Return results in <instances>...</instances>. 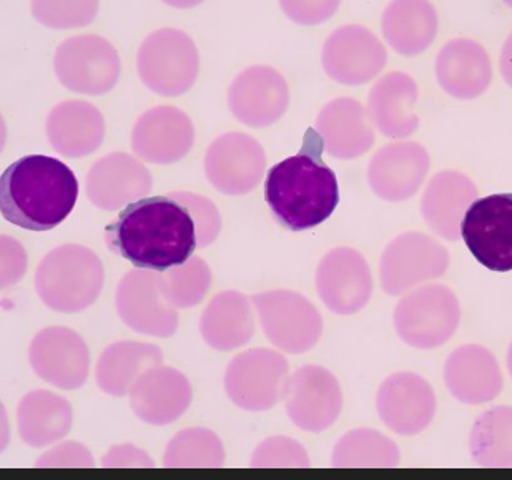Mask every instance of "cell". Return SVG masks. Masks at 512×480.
I'll return each instance as SVG.
<instances>
[{"label":"cell","mask_w":512,"mask_h":480,"mask_svg":"<svg viewBox=\"0 0 512 480\" xmlns=\"http://www.w3.org/2000/svg\"><path fill=\"white\" fill-rule=\"evenodd\" d=\"M105 243L138 270L165 273L185 265L198 248L192 213L170 196L133 201L105 228Z\"/></svg>","instance_id":"cell-1"},{"label":"cell","mask_w":512,"mask_h":480,"mask_svg":"<svg viewBox=\"0 0 512 480\" xmlns=\"http://www.w3.org/2000/svg\"><path fill=\"white\" fill-rule=\"evenodd\" d=\"M323 152V138L310 127L300 152L268 170L265 200L286 230H311L328 220L340 203L338 180L323 162Z\"/></svg>","instance_id":"cell-2"},{"label":"cell","mask_w":512,"mask_h":480,"mask_svg":"<svg viewBox=\"0 0 512 480\" xmlns=\"http://www.w3.org/2000/svg\"><path fill=\"white\" fill-rule=\"evenodd\" d=\"M77 196L75 173L45 155L22 157L0 177L2 218L24 230H54L72 213Z\"/></svg>","instance_id":"cell-3"},{"label":"cell","mask_w":512,"mask_h":480,"mask_svg":"<svg viewBox=\"0 0 512 480\" xmlns=\"http://www.w3.org/2000/svg\"><path fill=\"white\" fill-rule=\"evenodd\" d=\"M105 271L99 256L87 246H57L35 271V291L42 303L57 313H80L97 301Z\"/></svg>","instance_id":"cell-4"},{"label":"cell","mask_w":512,"mask_h":480,"mask_svg":"<svg viewBox=\"0 0 512 480\" xmlns=\"http://www.w3.org/2000/svg\"><path fill=\"white\" fill-rule=\"evenodd\" d=\"M200 59L190 35L178 29H158L137 52V72L147 89L162 97H177L197 82Z\"/></svg>","instance_id":"cell-5"},{"label":"cell","mask_w":512,"mask_h":480,"mask_svg":"<svg viewBox=\"0 0 512 480\" xmlns=\"http://www.w3.org/2000/svg\"><path fill=\"white\" fill-rule=\"evenodd\" d=\"M461 321L456 294L443 285L411 289L394 309V328L404 343L416 349H436L453 338Z\"/></svg>","instance_id":"cell-6"},{"label":"cell","mask_w":512,"mask_h":480,"mask_svg":"<svg viewBox=\"0 0 512 480\" xmlns=\"http://www.w3.org/2000/svg\"><path fill=\"white\" fill-rule=\"evenodd\" d=\"M266 338L283 353H308L323 334V318L315 304L290 289H271L253 294Z\"/></svg>","instance_id":"cell-7"},{"label":"cell","mask_w":512,"mask_h":480,"mask_svg":"<svg viewBox=\"0 0 512 480\" xmlns=\"http://www.w3.org/2000/svg\"><path fill=\"white\" fill-rule=\"evenodd\" d=\"M120 69L117 50L100 35H75L55 50V75L75 94H107L119 82Z\"/></svg>","instance_id":"cell-8"},{"label":"cell","mask_w":512,"mask_h":480,"mask_svg":"<svg viewBox=\"0 0 512 480\" xmlns=\"http://www.w3.org/2000/svg\"><path fill=\"white\" fill-rule=\"evenodd\" d=\"M449 251L429 235L408 231L396 236L380 260L381 288L388 296H401L424 281L436 280L448 271Z\"/></svg>","instance_id":"cell-9"},{"label":"cell","mask_w":512,"mask_h":480,"mask_svg":"<svg viewBox=\"0 0 512 480\" xmlns=\"http://www.w3.org/2000/svg\"><path fill=\"white\" fill-rule=\"evenodd\" d=\"M288 361L273 349H248L228 364L225 391L243 411L263 412L283 399Z\"/></svg>","instance_id":"cell-10"},{"label":"cell","mask_w":512,"mask_h":480,"mask_svg":"<svg viewBox=\"0 0 512 480\" xmlns=\"http://www.w3.org/2000/svg\"><path fill=\"white\" fill-rule=\"evenodd\" d=\"M461 238L484 268L512 271V193L474 201L461 221Z\"/></svg>","instance_id":"cell-11"},{"label":"cell","mask_w":512,"mask_h":480,"mask_svg":"<svg viewBox=\"0 0 512 480\" xmlns=\"http://www.w3.org/2000/svg\"><path fill=\"white\" fill-rule=\"evenodd\" d=\"M286 414L306 432H323L343 411V392L338 379L326 368L306 364L290 374L283 399Z\"/></svg>","instance_id":"cell-12"},{"label":"cell","mask_w":512,"mask_h":480,"mask_svg":"<svg viewBox=\"0 0 512 480\" xmlns=\"http://www.w3.org/2000/svg\"><path fill=\"white\" fill-rule=\"evenodd\" d=\"M205 175L223 195L253 192L266 170V153L247 133L230 132L213 140L205 153Z\"/></svg>","instance_id":"cell-13"},{"label":"cell","mask_w":512,"mask_h":480,"mask_svg":"<svg viewBox=\"0 0 512 480\" xmlns=\"http://www.w3.org/2000/svg\"><path fill=\"white\" fill-rule=\"evenodd\" d=\"M115 308L125 326L135 333L170 338L177 331V308L163 296L157 271H128L117 286Z\"/></svg>","instance_id":"cell-14"},{"label":"cell","mask_w":512,"mask_h":480,"mask_svg":"<svg viewBox=\"0 0 512 480\" xmlns=\"http://www.w3.org/2000/svg\"><path fill=\"white\" fill-rule=\"evenodd\" d=\"M323 69L341 85L358 87L380 75L388 62L383 42L363 25L348 24L333 30L323 45Z\"/></svg>","instance_id":"cell-15"},{"label":"cell","mask_w":512,"mask_h":480,"mask_svg":"<svg viewBox=\"0 0 512 480\" xmlns=\"http://www.w3.org/2000/svg\"><path fill=\"white\" fill-rule=\"evenodd\" d=\"M316 291L326 308L350 316L365 308L373 294V276L365 256L353 248H335L316 268Z\"/></svg>","instance_id":"cell-16"},{"label":"cell","mask_w":512,"mask_h":480,"mask_svg":"<svg viewBox=\"0 0 512 480\" xmlns=\"http://www.w3.org/2000/svg\"><path fill=\"white\" fill-rule=\"evenodd\" d=\"M29 361L40 379L64 391L80 389L89 378V348L79 333L64 326H50L35 334Z\"/></svg>","instance_id":"cell-17"},{"label":"cell","mask_w":512,"mask_h":480,"mask_svg":"<svg viewBox=\"0 0 512 480\" xmlns=\"http://www.w3.org/2000/svg\"><path fill=\"white\" fill-rule=\"evenodd\" d=\"M288 105V82L268 65L248 67L228 87L230 112L247 127H270L285 115Z\"/></svg>","instance_id":"cell-18"},{"label":"cell","mask_w":512,"mask_h":480,"mask_svg":"<svg viewBox=\"0 0 512 480\" xmlns=\"http://www.w3.org/2000/svg\"><path fill=\"white\" fill-rule=\"evenodd\" d=\"M130 143L138 160L153 165H172L192 150L195 127L180 108L160 105L137 118Z\"/></svg>","instance_id":"cell-19"},{"label":"cell","mask_w":512,"mask_h":480,"mask_svg":"<svg viewBox=\"0 0 512 480\" xmlns=\"http://www.w3.org/2000/svg\"><path fill=\"white\" fill-rule=\"evenodd\" d=\"M433 387L414 373L384 379L376 394V411L384 426L399 436H416L428 429L436 414Z\"/></svg>","instance_id":"cell-20"},{"label":"cell","mask_w":512,"mask_h":480,"mask_svg":"<svg viewBox=\"0 0 512 480\" xmlns=\"http://www.w3.org/2000/svg\"><path fill=\"white\" fill-rule=\"evenodd\" d=\"M87 196L100 210L115 211L152 192V173L138 158L124 152L105 155L90 167Z\"/></svg>","instance_id":"cell-21"},{"label":"cell","mask_w":512,"mask_h":480,"mask_svg":"<svg viewBox=\"0 0 512 480\" xmlns=\"http://www.w3.org/2000/svg\"><path fill=\"white\" fill-rule=\"evenodd\" d=\"M429 172V153L421 143L393 142L371 158L368 183L381 200L399 203L418 193Z\"/></svg>","instance_id":"cell-22"},{"label":"cell","mask_w":512,"mask_h":480,"mask_svg":"<svg viewBox=\"0 0 512 480\" xmlns=\"http://www.w3.org/2000/svg\"><path fill=\"white\" fill-rule=\"evenodd\" d=\"M192 396L187 376L163 364L145 371L128 392L133 414L150 426H167L180 419Z\"/></svg>","instance_id":"cell-23"},{"label":"cell","mask_w":512,"mask_h":480,"mask_svg":"<svg viewBox=\"0 0 512 480\" xmlns=\"http://www.w3.org/2000/svg\"><path fill=\"white\" fill-rule=\"evenodd\" d=\"M444 383L459 402L481 406L503 392L504 378L498 359L479 344H464L449 354Z\"/></svg>","instance_id":"cell-24"},{"label":"cell","mask_w":512,"mask_h":480,"mask_svg":"<svg viewBox=\"0 0 512 480\" xmlns=\"http://www.w3.org/2000/svg\"><path fill=\"white\" fill-rule=\"evenodd\" d=\"M328 155L353 160L370 152L375 145V127L368 108L350 97L335 98L318 113L315 123Z\"/></svg>","instance_id":"cell-25"},{"label":"cell","mask_w":512,"mask_h":480,"mask_svg":"<svg viewBox=\"0 0 512 480\" xmlns=\"http://www.w3.org/2000/svg\"><path fill=\"white\" fill-rule=\"evenodd\" d=\"M436 79L451 97L473 100L489 89L493 65L486 49L476 40H449L436 57Z\"/></svg>","instance_id":"cell-26"},{"label":"cell","mask_w":512,"mask_h":480,"mask_svg":"<svg viewBox=\"0 0 512 480\" xmlns=\"http://www.w3.org/2000/svg\"><path fill=\"white\" fill-rule=\"evenodd\" d=\"M45 132L52 148L62 157H87L104 143V115L85 100H65L50 110Z\"/></svg>","instance_id":"cell-27"},{"label":"cell","mask_w":512,"mask_h":480,"mask_svg":"<svg viewBox=\"0 0 512 480\" xmlns=\"http://www.w3.org/2000/svg\"><path fill=\"white\" fill-rule=\"evenodd\" d=\"M478 195V187L464 173L456 170L436 173L421 200L426 225L444 240H459L461 221Z\"/></svg>","instance_id":"cell-28"},{"label":"cell","mask_w":512,"mask_h":480,"mask_svg":"<svg viewBox=\"0 0 512 480\" xmlns=\"http://www.w3.org/2000/svg\"><path fill=\"white\" fill-rule=\"evenodd\" d=\"M418 97V85L411 75L404 72L384 75L373 85L368 97V115L373 127L393 140L411 137L419 125L414 112Z\"/></svg>","instance_id":"cell-29"},{"label":"cell","mask_w":512,"mask_h":480,"mask_svg":"<svg viewBox=\"0 0 512 480\" xmlns=\"http://www.w3.org/2000/svg\"><path fill=\"white\" fill-rule=\"evenodd\" d=\"M252 299L240 291H223L208 303L200 319V333L215 351L242 348L255 334Z\"/></svg>","instance_id":"cell-30"},{"label":"cell","mask_w":512,"mask_h":480,"mask_svg":"<svg viewBox=\"0 0 512 480\" xmlns=\"http://www.w3.org/2000/svg\"><path fill=\"white\" fill-rule=\"evenodd\" d=\"M72 421L74 412L70 402L44 389L25 394L17 407L20 439L35 449L64 439Z\"/></svg>","instance_id":"cell-31"},{"label":"cell","mask_w":512,"mask_h":480,"mask_svg":"<svg viewBox=\"0 0 512 480\" xmlns=\"http://www.w3.org/2000/svg\"><path fill=\"white\" fill-rule=\"evenodd\" d=\"M162 363V349L155 344L117 341L100 354L95 366V381L105 394L124 397L145 371Z\"/></svg>","instance_id":"cell-32"},{"label":"cell","mask_w":512,"mask_h":480,"mask_svg":"<svg viewBox=\"0 0 512 480\" xmlns=\"http://www.w3.org/2000/svg\"><path fill=\"white\" fill-rule=\"evenodd\" d=\"M438 12L429 2H391L384 9L381 29L391 49L403 57L423 54L438 34Z\"/></svg>","instance_id":"cell-33"},{"label":"cell","mask_w":512,"mask_h":480,"mask_svg":"<svg viewBox=\"0 0 512 480\" xmlns=\"http://www.w3.org/2000/svg\"><path fill=\"white\" fill-rule=\"evenodd\" d=\"M469 451L481 467H512V407L483 412L469 434Z\"/></svg>","instance_id":"cell-34"},{"label":"cell","mask_w":512,"mask_h":480,"mask_svg":"<svg viewBox=\"0 0 512 480\" xmlns=\"http://www.w3.org/2000/svg\"><path fill=\"white\" fill-rule=\"evenodd\" d=\"M399 449L389 437L373 429L346 432L333 449V467H398Z\"/></svg>","instance_id":"cell-35"},{"label":"cell","mask_w":512,"mask_h":480,"mask_svg":"<svg viewBox=\"0 0 512 480\" xmlns=\"http://www.w3.org/2000/svg\"><path fill=\"white\" fill-rule=\"evenodd\" d=\"M223 464L222 439L205 427H190L175 434L163 456L165 467H223Z\"/></svg>","instance_id":"cell-36"},{"label":"cell","mask_w":512,"mask_h":480,"mask_svg":"<svg viewBox=\"0 0 512 480\" xmlns=\"http://www.w3.org/2000/svg\"><path fill=\"white\" fill-rule=\"evenodd\" d=\"M210 286L212 271L198 256H192L185 265L160 273V288L173 308L188 309L197 306L207 296Z\"/></svg>","instance_id":"cell-37"},{"label":"cell","mask_w":512,"mask_h":480,"mask_svg":"<svg viewBox=\"0 0 512 480\" xmlns=\"http://www.w3.org/2000/svg\"><path fill=\"white\" fill-rule=\"evenodd\" d=\"M30 10L40 24L67 30L89 25L99 12V2H32Z\"/></svg>","instance_id":"cell-38"},{"label":"cell","mask_w":512,"mask_h":480,"mask_svg":"<svg viewBox=\"0 0 512 480\" xmlns=\"http://www.w3.org/2000/svg\"><path fill=\"white\" fill-rule=\"evenodd\" d=\"M252 467H310L305 447L285 436L268 437L253 452Z\"/></svg>","instance_id":"cell-39"},{"label":"cell","mask_w":512,"mask_h":480,"mask_svg":"<svg viewBox=\"0 0 512 480\" xmlns=\"http://www.w3.org/2000/svg\"><path fill=\"white\" fill-rule=\"evenodd\" d=\"M170 198L180 201L192 213L193 221L197 225L198 248L212 245L222 230V216L217 206L205 196L197 193L172 192Z\"/></svg>","instance_id":"cell-40"},{"label":"cell","mask_w":512,"mask_h":480,"mask_svg":"<svg viewBox=\"0 0 512 480\" xmlns=\"http://www.w3.org/2000/svg\"><path fill=\"white\" fill-rule=\"evenodd\" d=\"M35 467H95V461L84 444L67 441L42 454Z\"/></svg>","instance_id":"cell-41"},{"label":"cell","mask_w":512,"mask_h":480,"mask_svg":"<svg viewBox=\"0 0 512 480\" xmlns=\"http://www.w3.org/2000/svg\"><path fill=\"white\" fill-rule=\"evenodd\" d=\"M2 288H10L24 278L27 271V253L24 246L12 236L2 235Z\"/></svg>","instance_id":"cell-42"},{"label":"cell","mask_w":512,"mask_h":480,"mask_svg":"<svg viewBox=\"0 0 512 480\" xmlns=\"http://www.w3.org/2000/svg\"><path fill=\"white\" fill-rule=\"evenodd\" d=\"M280 7L298 24L313 25L330 19L340 2H280Z\"/></svg>","instance_id":"cell-43"},{"label":"cell","mask_w":512,"mask_h":480,"mask_svg":"<svg viewBox=\"0 0 512 480\" xmlns=\"http://www.w3.org/2000/svg\"><path fill=\"white\" fill-rule=\"evenodd\" d=\"M104 467H155L152 457L133 444L112 446L102 459Z\"/></svg>","instance_id":"cell-44"},{"label":"cell","mask_w":512,"mask_h":480,"mask_svg":"<svg viewBox=\"0 0 512 480\" xmlns=\"http://www.w3.org/2000/svg\"><path fill=\"white\" fill-rule=\"evenodd\" d=\"M499 65H501V75H503L504 82L512 89V32L504 42Z\"/></svg>","instance_id":"cell-45"},{"label":"cell","mask_w":512,"mask_h":480,"mask_svg":"<svg viewBox=\"0 0 512 480\" xmlns=\"http://www.w3.org/2000/svg\"><path fill=\"white\" fill-rule=\"evenodd\" d=\"M508 369H509V374H511V376H512V343H511V346H509V351H508Z\"/></svg>","instance_id":"cell-46"}]
</instances>
